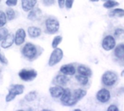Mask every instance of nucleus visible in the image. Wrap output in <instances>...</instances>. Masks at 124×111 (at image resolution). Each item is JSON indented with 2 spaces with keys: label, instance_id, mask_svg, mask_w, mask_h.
<instances>
[{
  "label": "nucleus",
  "instance_id": "6",
  "mask_svg": "<svg viewBox=\"0 0 124 111\" xmlns=\"http://www.w3.org/2000/svg\"><path fill=\"white\" fill-rule=\"evenodd\" d=\"M19 77L25 82L33 81L37 77V72L34 69H21L18 73Z\"/></svg>",
  "mask_w": 124,
  "mask_h": 111
},
{
  "label": "nucleus",
  "instance_id": "39",
  "mask_svg": "<svg viewBox=\"0 0 124 111\" xmlns=\"http://www.w3.org/2000/svg\"><path fill=\"white\" fill-rule=\"evenodd\" d=\"M1 0H0V2H1Z\"/></svg>",
  "mask_w": 124,
  "mask_h": 111
},
{
  "label": "nucleus",
  "instance_id": "7",
  "mask_svg": "<svg viewBox=\"0 0 124 111\" xmlns=\"http://www.w3.org/2000/svg\"><path fill=\"white\" fill-rule=\"evenodd\" d=\"M86 91L84 89H76L72 92V98L69 105V107L74 106L79 102L82 98L86 95Z\"/></svg>",
  "mask_w": 124,
  "mask_h": 111
},
{
  "label": "nucleus",
  "instance_id": "22",
  "mask_svg": "<svg viewBox=\"0 0 124 111\" xmlns=\"http://www.w3.org/2000/svg\"><path fill=\"white\" fill-rule=\"evenodd\" d=\"M76 79L82 86H86L89 83V77L79 74L76 76Z\"/></svg>",
  "mask_w": 124,
  "mask_h": 111
},
{
  "label": "nucleus",
  "instance_id": "21",
  "mask_svg": "<svg viewBox=\"0 0 124 111\" xmlns=\"http://www.w3.org/2000/svg\"><path fill=\"white\" fill-rule=\"evenodd\" d=\"M110 17H124V9L121 8H116L110 11L108 14Z\"/></svg>",
  "mask_w": 124,
  "mask_h": 111
},
{
  "label": "nucleus",
  "instance_id": "12",
  "mask_svg": "<svg viewBox=\"0 0 124 111\" xmlns=\"http://www.w3.org/2000/svg\"><path fill=\"white\" fill-rule=\"evenodd\" d=\"M69 82V78L67 77V75H65L63 74H58L57 75L53 81H52V83L54 85H59V86H65L68 82Z\"/></svg>",
  "mask_w": 124,
  "mask_h": 111
},
{
  "label": "nucleus",
  "instance_id": "35",
  "mask_svg": "<svg viewBox=\"0 0 124 111\" xmlns=\"http://www.w3.org/2000/svg\"><path fill=\"white\" fill-rule=\"evenodd\" d=\"M57 2H58V5H59L60 8L62 9L65 6V0H57Z\"/></svg>",
  "mask_w": 124,
  "mask_h": 111
},
{
  "label": "nucleus",
  "instance_id": "1",
  "mask_svg": "<svg viewBox=\"0 0 124 111\" xmlns=\"http://www.w3.org/2000/svg\"><path fill=\"white\" fill-rule=\"evenodd\" d=\"M42 51L43 49L41 47L31 43H27L25 44L21 50L23 56L28 61L36 60L41 54Z\"/></svg>",
  "mask_w": 124,
  "mask_h": 111
},
{
  "label": "nucleus",
  "instance_id": "36",
  "mask_svg": "<svg viewBox=\"0 0 124 111\" xmlns=\"http://www.w3.org/2000/svg\"><path fill=\"white\" fill-rule=\"evenodd\" d=\"M121 77H124V69L121 72Z\"/></svg>",
  "mask_w": 124,
  "mask_h": 111
},
{
  "label": "nucleus",
  "instance_id": "27",
  "mask_svg": "<svg viewBox=\"0 0 124 111\" xmlns=\"http://www.w3.org/2000/svg\"><path fill=\"white\" fill-rule=\"evenodd\" d=\"M7 17L6 13L0 10V27H4L5 25V24L7 23Z\"/></svg>",
  "mask_w": 124,
  "mask_h": 111
},
{
  "label": "nucleus",
  "instance_id": "13",
  "mask_svg": "<svg viewBox=\"0 0 124 111\" xmlns=\"http://www.w3.org/2000/svg\"><path fill=\"white\" fill-rule=\"evenodd\" d=\"M72 98V92L70 89L66 88L64 90L62 95L60 98V101L62 104L65 106H69Z\"/></svg>",
  "mask_w": 124,
  "mask_h": 111
},
{
  "label": "nucleus",
  "instance_id": "2",
  "mask_svg": "<svg viewBox=\"0 0 124 111\" xmlns=\"http://www.w3.org/2000/svg\"><path fill=\"white\" fill-rule=\"evenodd\" d=\"M25 87L23 85H12L9 87V92L5 98V100L7 103L12 101L16 96L20 95L24 92Z\"/></svg>",
  "mask_w": 124,
  "mask_h": 111
},
{
  "label": "nucleus",
  "instance_id": "18",
  "mask_svg": "<svg viewBox=\"0 0 124 111\" xmlns=\"http://www.w3.org/2000/svg\"><path fill=\"white\" fill-rule=\"evenodd\" d=\"M28 33L30 38H39L41 34V30L35 26H31L28 28Z\"/></svg>",
  "mask_w": 124,
  "mask_h": 111
},
{
  "label": "nucleus",
  "instance_id": "3",
  "mask_svg": "<svg viewBox=\"0 0 124 111\" xmlns=\"http://www.w3.org/2000/svg\"><path fill=\"white\" fill-rule=\"evenodd\" d=\"M118 74L113 71H107L102 76V82L106 87H113L118 82Z\"/></svg>",
  "mask_w": 124,
  "mask_h": 111
},
{
  "label": "nucleus",
  "instance_id": "10",
  "mask_svg": "<svg viewBox=\"0 0 124 111\" xmlns=\"http://www.w3.org/2000/svg\"><path fill=\"white\" fill-rule=\"evenodd\" d=\"M25 38H26V33L24 29L23 28L18 29L15 35V43L17 46L22 45L25 42Z\"/></svg>",
  "mask_w": 124,
  "mask_h": 111
},
{
  "label": "nucleus",
  "instance_id": "19",
  "mask_svg": "<svg viewBox=\"0 0 124 111\" xmlns=\"http://www.w3.org/2000/svg\"><path fill=\"white\" fill-rule=\"evenodd\" d=\"M77 72L79 74H81V75H84V76H86V77H92V69L85 66V65H79L77 68Z\"/></svg>",
  "mask_w": 124,
  "mask_h": 111
},
{
  "label": "nucleus",
  "instance_id": "31",
  "mask_svg": "<svg viewBox=\"0 0 124 111\" xmlns=\"http://www.w3.org/2000/svg\"><path fill=\"white\" fill-rule=\"evenodd\" d=\"M0 62L2 64H4V65H7L8 64V61L7 59V58L5 57V56L0 52Z\"/></svg>",
  "mask_w": 124,
  "mask_h": 111
},
{
  "label": "nucleus",
  "instance_id": "37",
  "mask_svg": "<svg viewBox=\"0 0 124 111\" xmlns=\"http://www.w3.org/2000/svg\"><path fill=\"white\" fill-rule=\"evenodd\" d=\"M90 1H92V2H97V1H99V0H89Z\"/></svg>",
  "mask_w": 124,
  "mask_h": 111
},
{
  "label": "nucleus",
  "instance_id": "17",
  "mask_svg": "<svg viewBox=\"0 0 124 111\" xmlns=\"http://www.w3.org/2000/svg\"><path fill=\"white\" fill-rule=\"evenodd\" d=\"M15 43V36L12 34H8L7 37L1 41V46L3 48H8Z\"/></svg>",
  "mask_w": 124,
  "mask_h": 111
},
{
  "label": "nucleus",
  "instance_id": "4",
  "mask_svg": "<svg viewBox=\"0 0 124 111\" xmlns=\"http://www.w3.org/2000/svg\"><path fill=\"white\" fill-rule=\"evenodd\" d=\"M45 32L48 34H54L60 29V22L54 17H48L45 21Z\"/></svg>",
  "mask_w": 124,
  "mask_h": 111
},
{
  "label": "nucleus",
  "instance_id": "33",
  "mask_svg": "<svg viewBox=\"0 0 124 111\" xmlns=\"http://www.w3.org/2000/svg\"><path fill=\"white\" fill-rule=\"evenodd\" d=\"M124 33V29H121V28H118V29H116L115 30V33H114V35L116 37H118L120 35H121L122 34Z\"/></svg>",
  "mask_w": 124,
  "mask_h": 111
},
{
  "label": "nucleus",
  "instance_id": "34",
  "mask_svg": "<svg viewBox=\"0 0 124 111\" xmlns=\"http://www.w3.org/2000/svg\"><path fill=\"white\" fill-rule=\"evenodd\" d=\"M108 111H119V108L116 105H110L108 108Z\"/></svg>",
  "mask_w": 124,
  "mask_h": 111
},
{
  "label": "nucleus",
  "instance_id": "26",
  "mask_svg": "<svg viewBox=\"0 0 124 111\" xmlns=\"http://www.w3.org/2000/svg\"><path fill=\"white\" fill-rule=\"evenodd\" d=\"M62 40V37L61 35H57L54 38L52 42V46L53 48H57V46L60 44V43Z\"/></svg>",
  "mask_w": 124,
  "mask_h": 111
},
{
  "label": "nucleus",
  "instance_id": "24",
  "mask_svg": "<svg viewBox=\"0 0 124 111\" xmlns=\"http://www.w3.org/2000/svg\"><path fill=\"white\" fill-rule=\"evenodd\" d=\"M37 98V92L36 91H31L25 96V100L28 102L33 101Z\"/></svg>",
  "mask_w": 124,
  "mask_h": 111
},
{
  "label": "nucleus",
  "instance_id": "28",
  "mask_svg": "<svg viewBox=\"0 0 124 111\" xmlns=\"http://www.w3.org/2000/svg\"><path fill=\"white\" fill-rule=\"evenodd\" d=\"M8 34H9V31L7 28L4 27H0V41H2Z\"/></svg>",
  "mask_w": 124,
  "mask_h": 111
},
{
  "label": "nucleus",
  "instance_id": "30",
  "mask_svg": "<svg viewBox=\"0 0 124 111\" xmlns=\"http://www.w3.org/2000/svg\"><path fill=\"white\" fill-rule=\"evenodd\" d=\"M73 2H74V0H65V6L66 9H71L73 5Z\"/></svg>",
  "mask_w": 124,
  "mask_h": 111
},
{
  "label": "nucleus",
  "instance_id": "11",
  "mask_svg": "<svg viewBox=\"0 0 124 111\" xmlns=\"http://www.w3.org/2000/svg\"><path fill=\"white\" fill-rule=\"evenodd\" d=\"M60 72L61 74H63L65 75L73 76V75H75L76 72V69L73 64H65L62 66L60 69Z\"/></svg>",
  "mask_w": 124,
  "mask_h": 111
},
{
  "label": "nucleus",
  "instance_id": "16",
  "mask_svg": "<svg viewBox=\"0 0 124 111\" xmlns=\"http://www.w3.org/2000/svg\"><path fill=\"white\" fill-rule=\"evenodd\" d=\"M37 4V0H22L21 6L22 9L25 12H29L33 9Z\"/></svg>",
  "mask_w": 124,
  "mask_h": 111
},
{
  "label": "nucleus",
  "instance_id": "25",
  "mask_svg": "<svg viewBox=\"0 0 124 111\" xmlns=\"http://www.w3.org/2000/svg\"><path fill=\"white\" fill-rule=\"evenodd\" d=\"M6 15H7V20H12L16 17V12H15V11L13 9L8 8L7 9V11H6Z\"/></svg>",
  "mask_w": 124,
  "mask_h": 111
},
{
  "label": "nucleus",
  "instance_id": "20",
  "mask_svg": "<svg viewBox=\"0 0 124 111\" xmlns=\"http://www.w3.org/2000/svg\"><path fill=\"white\" fill-rule=\"evenodd\" d=\"M114 55L118 59H124V44L121 43L115 47Z\"/></svg>",
  "mask_w": 124,
  "mask_h": 111
},
{
  "label": "nucleus",
  "instance_id": "38",
  "mask_svg": "<svg viewBox=\"0 0 124 111\" xmlns=\"http://www.w3.org/2000/svg\"><path fill=\"white\" fill-rule=\"evenodd\" d=\"M102 1H108V0H102Z\"/></svg>",
  "mask_w": 124,
  "mask_h": 111
},
{
  "label": "nucleus",
  "instance_id": "9",
  "mask_svg": "<svg viewBox=\"0 0 124 111\" xmlns=\"http://www.w3.org/2000/svg\"><path fill=\"white\" fill-rule=\"evenodd\" d=\"M96 98L101 103H107L111 98L110 92L108 89L102 88L97 92Z\"/></svg>",
  "mask_w": 124,
  "mask_h": 111
},
{
  "label": "nucleus",
  "instance_id": "14",
  "mask_svg": "<svg viewBox=\"0 0 124 111\" xmlns=\"http://www.w3.org/2000/svg\"><path fill=\"white\" fill-rule=\"evenodd\" d=\"M64 90L65 89H63L62 86L55 85L49 88V93L53 98H60L62 95Z\"/></svg>",
  "mask_w": 124,
  "mask_h": 111
},
{
  "label": "nucleus",
  "instance_id": "40",
  "mask_svg": "<svg viewBox=\"0 0 124 111\" xmlns=\"http://www.w3.org/2000/svg\"></svg>",
  "mask_w": 124,
  "mask_h": 111
},
{
  "label": "nucleus",
  "instance_id": "8",
  "mask_svg": "<svg viewBox=\"0 0 124 111\" xmlns=\"http://www.w3.org/2000/svg\"><path fill=\"white\" fill-rule=\"evenodd\" d=\"M116 46V39L111 35H106L102 41V47L106 51H110L113 50V48H115Z\"/></svg>",
  "mask_w": 124,
  "mask_h": 111
},
{
  "label": "nucleus",
  "instance_id": "5",
  "mask_svg": "<svg viewBox=\"0 0 124 111\" xmlns=\"http://www.w3.org/2000/svg\"><path fill=\"white\" fill-rule=\"evenodd\" d=\"M63 58V51L61 48H56L52 52L50 57L49 59L48 64L49 66H54L61 61Z\"/></svg>",
  "mask_w": 124,
  "mask_h": 111
},
{
  "label": "nucleus",
  "instance_id": "15",
  "mask_svg": "<svg viewBox=\"0 0 124 111\" xmlns=\"http://www.w3.org/2000/svg\"><path fill=\"white\" fill-rule=\"evenodd\" d=\"M41 10L39 8H33L31 11H29V13L27 16L28 19L31 21H36L39 20L41 17Z\"/></svg>",
  "mask_w": 124,
  "mask_h": 111
},
{
  "label": "nucleus",
  "instance_id": "32",
  "mask_svg": "<svg viewBox=\"0 0 124 111\" xmlns=\"http://www.w3.org/2000/svg\"><path fill=\"white\" fill-rule=\"evenodd\" d=\"M6 5L8 7H13L17 4V0H6Z\"/></svg>",
  "mask_w": 124,
  "mask_h": 111
},
{
  "label": "nucleus",
  "instance_id": "29",
  "mask_svg": "<svg viewBox=\"0 0 124 111\" xmlns=\"http://www.w3.org/2000/svg\"><path fill=\"white\" fill-rule=\"evenodd\" d=\"M42 3L46 7H50L55 3V0H41Z\"/></svg>",
  "mask_w": 124,
  "mask_h": 111
},
{
  "label": "nucleus",
  "instance_id": "23",
  "mask_svg": "<svg viewBox=\"0 0 124 111\" xmlns=\"http://www.w3.org/2000/svg\"><path fill=\"white\" fill-rule=\"evenodd\" d=\"M119 5V3L116 1L115 0H108L103 4V7L105 9H112Z\"/></svg>",
  "mask_w": 124,
  "mask_h": 111
}]
</instances>
